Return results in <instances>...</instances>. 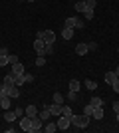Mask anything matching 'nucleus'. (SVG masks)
Returning a JSON list of instances; mask_svg holds the SVG:
<instances>
[{"label": "nucleus", "instance_id": "nucleus-1", "mask_svg": "<svg viewBox=\"0 0 119 133\" xmlns=\"http://www.w3.org/2000/svg\"><path fill=\"white\" fill-rule=\"evenodd\" d=\"M69 121H72V125L78 129H85L87 125H89V115H85V113H81V115H72L69 117Z\"/></svg>", "mask_w": 119, "mask_h": 133}, {"label": "nucleus", "instance_id": "nucleus-2", "mask_svg": "<svg viewBox=\"0 0 119 133\" xmlns=\"http://www.w3.org/2000/svg\"><path fill=\"white\" fill-rule=\"evenodd\" d=\"M36 38H42L46 44H52V46H54V42H56V34L52 32V30H42V32H38Z\"/></svg>", "mask_w": 119, "mask_h": 133}, {"label": "nucleus", "instance_id": "nucleus-3", "mask_svg": "<svg viewBox=\"0 0 119 133\" xmlns=\"http://www.w3.org/2000/svg\"><path fill=\"white\" fill-rule=\"evenodd\" d=\"M4 94L10 97V99H18L20 97V89H18L16 83H12V85H4Z\"/></svg>", "mask_w": 119, "mask_h": 133}, {"label": "nucleus", "instance_id": "nucleus-4", "mask_svg": "<svg viewBox=\"0 0 119 133\" xmlns=\"http://www.w3.org/2000/svg\"><path fill=\"white\" fill-rule=\"evenodd\" d=\"M20 129L26 133H32V117H28V115L20 117Z\"/></svg>", "mask_w": 119, "mask_h": 133}, {"label": "nucleus", "instance_id": "nucleus-5", "mask_svg": "<svg viewBox=\"0 0 119 133\" xmlns=\"http://www.w3.org/2000/svg\"><path fill=\"white\" fill-rule=\"evenodd\" d=\"M64 26H68V28H83V22H81V20H79L78 16H69V18H66V24H64Z\"/></svg>", "mask_w": 119, "mask_h": 133}, {"label": "nucleus", "instance_id": "nucleus-6", "mask_svg": "<svg viewBox=\"0 0 119 133\" xmlns=\"http://www.w3.org/2000/svg\"><path fill=\"white\" fill-rule=\"evenodd\" d=\"M46 46H48V44H46L42 38H36L34 40V50H36V54H38V56H46Z\"/></svg>", "mask_w": 119, "mask_h": 133}, {"label": "nucleus", "instance_id": "nucleus-7", "mask_svg": "<svg viewBox=\"0 0 119 133\" xmlns=\"http://www.w3.org/2000/svg\"><path fill=\"white\" fill-rule=\"evenodd\" d=\"M58 129H62V131H66V129H69V125H72V121H69V117H66V115H60L58 117Z\"/></svg>", "mask_w": 119, "mask_h": 133}, {"label": "nucleus", "instance_id": "nucleus-8", "mask_svg": "<svg viewBox=\"0 0 119 133\" xmlns=\"http://www.w3.org/2000/svg\"><path fill=\"white\" fill-rule=\"evenodd\" d=\"M42 129H44V121H42L38 115L32 117V133H38V131H42Z\"/></svg>", "mask_w": 119, "mask_h": 133}, {"label": "nucleus", "instance_id": "nucleus-9", "mask_svg": "<svg viewBox=\"0 0 119 133\" xmlns=\"http://www.w3.org/2000/svg\"><path fill=\"white\" fill-rule=\"evenodd\" d=\"M0 107L2 109H10V97L6 94H0Z\"/></svg>", "mask_w": 119, "mask_h": 133}, {"label": "nucleus", "instance_id": "nucleus-10", "mask_svg": "<svg viewBox=\"0 0 119 133\" xmlns=\"http://www.w3.org/2000/svg\"><path fill=\"white\" fill-rule=\"evenodd\" d=\"M48 109H50V113L52 115H62V105H60V103H52V105H48Z\"/></svg>", "mask_w": 119, "mask_h": 133}, {"label": "nucleus", "instance_id": "nucleus-11", "mask_svg": "<svg viewBox=\"0 0 119 133\" xmlns=\"http://www.w3.org/2000/svg\"><path fill=\"white\" fill-rule=\"evenodd\" d=\"M87 52H89V48H87V44H83V42L75 46V54H78V56H85Z\"/></svg>", "mask_w": 119, "mask_h": 133}, {"label": "nucleus", "instance_id": "nucleus-12", "mask_svg": "<svg viewBox=\"0 0 119 133\" xmlns=\"http://www.w3.org/2000/svg\"><path fill=\"white\" fill-rule=\"evenodd\" d=\"M74 28H68V26H64V30H62V38L64 40H72V36H74Z\"/></svg>", "mask_w": 119, "mask_h": 133}, {"label": "nucleus", "instance_id": "nucleus-13", "mask_svg": "<svg viewBox=\"0 0 119 133\" xmlns=\"http://www.w3.org/2000/svg\"><path fill=\"white\" fill-rule=\"evenodd\" d=\"M24 115H28V117H36V115H38V107H36V105H28L26 109H24Z\"/></svg>", "mask_w": 119, "mask_h": 133}, {"label": "nucleus", "instance_id": "nucleus-14", "mask_svg": "<svg viewBox=\"0 0 119 133\" xmlns=\"http://www.w3.org/2000/svg\"><path fill=\"white\" fill-rule=\"evenodd\" d=\"M2 83H4V85H12V83H16V76H14V74H6L4 79H2Z\"/></svg>", "mask_w": 119, "mask_h": 133}, {"label": "nucleus", "instance_id": "nucleus-15", "mask_svg": "<svg viewBox=\"0 0 119 133\" xmlns=\"http://www.w3.org/2000/svg\"><path fill=\"white\" fill-rule=\"evenodd\" d=\"M91 117H93V119H103V105H101V107H93Z\"/></svg>", "mask_w": 119, "mask_h": 133}, {"label": "nucleus", "instance_id": "nucleus-16", "mask_svg": "<svg viewBox=\"0 0 119 133\" xmlns=\"http://www.w3.org/2000/svg\"><path fill=\"white\" fill-rule=\"evenodd\" d=\"M4 119H6V121H10V123H14L18 119V117H16V111H8V109H6L4 111Z\"/></svg>", "mask_w": 119, "mask_h": 133}, {"label": "nucleus", "instance_id": "nucleus-17", "mask_svg": "<svg viewBox=\"0 0 119 133\" xmlns=\"http://www.w3.org/2000/svg\"><path fill=\"white\" fill-rule=\"evenodd\" d=\"M50 115H52V113H50V109H48V107H44L42 111H38V117L42 119V121H48V119H50Z\"/></svg>", "mask_w": 119, "mask_h": 133}, {"label": "nucleus", "instance_id": "nucleus-18", "mask_svg": "<svg viewBox=\"0 0 119 133\" xmlns=\"http://www.w3.org/2000/svg\"><path fill=\"white\" fill-rule=\"evenodd\" d=\"M12 74L14 76H20V74H24V66L18 62V64H12Z\"/></svg>", "mask_w": 119, "mask_h": 133}, {"label": "nucleus", "instance_id": "nucleus-19", "mask_svg": "<svg viewBox=\"0 0 119 133\" xmlns=\"http://www.w3.org/2000/svg\"><path fill=\"white\" fill-rule=\"evenodd\" d=\"M115 79H117V74H115V72H107V74H105V83H107V85H111Z\"/></svg>", "mask_w": 119, "mask_h": 133}, {"label": "nucleus", "instance_id": "nucleus-20", "mask_svg": "<svg viewBox=\"0 0 119 133\" xmlns=\"http://www.w3.org/2000/svg\"><path fill=\"white\" fill-rule=\"evenodd\" d=\"M69 89H72V91H75V94H78L79 89H81V83H79L78 79H72V82H69Z\"/></svg>", "mask_w": 119, "mask_h": 133}, {"label": "nucleus", "instance_id": "nucleus-21", "mask_svg": "<svg viewBox=\"0 0 119 133\" xmlns=\"http://www.w3.org/2000/svg\"><path fill=\"white\" fill-rule=\"evenodd\" d=\"M56 129H58V125H56V123H52L50 119H48V123H46L44 131H46V133H54V131H56Z\"/></svg>", "mask_w": 119, "mask_h": 133}, {"label": "nucleus", "instance_id": "nucleus-22", "mask_svg": "<svg viewBox=\"0 0 119 133\" xmlns=\"http://www.w3.org/2000/svg\"><path fill=\"white\" fill-rule=\"evenodd\" d=\"M85 10H87V6H85V2L78 0V2H75V12H81V14H83Z\"/></svg>", "mask_w": 119, "mask_h": 133}, {"label": "nucleus", "instance_id": "nucleus-23", "mask_svg": "<svg viewBox=\"0 0 119 133\" xmlns=\"http://www.w3.org/2000/svg\"><path fill=\"white\" fill-rule=\"evenodd\" d=\"M85 88L89 89V91H93V89H97V83L93 82V79H85V83H83Z\"/></svg>", "mask_w": 119, "mask_h": 133}, {"label": "nucleus", "instance_id": "nucleus-24", "mask_svg": "<svg viewBox=\"0 0 119 133\" xmlns=\"http://www.w3.org/2000/svg\"><path fill=\"white\" fill-rule=\"evenodd\" d=\"M62 115H66V117H72V115H74L72 107H69V105H62Z\"/></svg>", "mask_w": 119, "mask_h": 133}, {"label": "nucleus", "instance_id": "nucleus-25", "mask_svg": "<svg viewBox=\"0 0 119 133\" xmlns=\"http://www.w3.org/2000/svg\"><path fill=\"white\" fill-rule=\"evenodd\" d=\"M89 103H91L93 107H101V105H103V99H101V97H91Z\"/></svg>", "mask_w": 119, "mask_h": 133}, {"label": "nucleus", "instance_id": "nucleus-26", "mask_svg": "<svg viewBox=\"0 0 119 133\" xmlns=\"http://www.w3.org/2000/svg\"><path fill=\"white\" fill-rule=\"evenodd\" d=\"M54 103H60V105H64V95L58 91V94H54Z\"/></svg>", "mask_w": 119, "mask_h": 133}, {"label": "nucleus", "instance_id": "nucleus-27", "mask_svg": "<svg viewBox=\"0 0 119 133\" xmlns=\"http://www.w3.org/2000/svg\"><path fill=\"white\" fill-rule=\"evenodd\" d=\"M85 6H87V8H91V10H95L97 0H85Z\"/></svg>", "mask_w": 119, "mask_h": 133}, {"label": "nucleus", "instance_id": "nucleus-28", "mask_svg": "<svg viewBox=\"0 0 119 133\" xmlns=\"http://www.w3.org/2000/svg\"><path fill=\"white\" fill-rule=\"evenodd\" d=\"M2 66H8V54L0 56V68H2Z\"/></svg>", "mask_w": 119, "mask_h": 133}, {"label": "nucleus", "instance_id": "nucleus-29", "mask_svg": "<svg viewBox=\"0 0 119 133\" xmlns=\"http://www.w3.org/2000/svg\"><path fill=\"white\" fill-rule=\"evenodd\" d=\"M8 64H18V56L16 54H8Z\"/></svg>", "mask_w": 119, "mask_h": 133}, {"label": "nucleus", "instance_id": "nucleus-30", "mask_svg": "<svg viewBox=\"0 0 119 133\" xmlns=\"http://www.w3.org/2000/svg\"><path fill=\"white\" fill-rule=\"evenodd\" d=\"M91 111H93V105H91V103H87V105L83 107V113H85V115H89V117H91Z\"/></svg>", "mask_w": 119, "mask_h": 133}, {"label": "nucleus", "instance_id": "nucleus-31", "mask_svg": "<svg viewBox=\"0 0 119 133\" xmlns=\"http://www.w3.org/2000/svg\"><path fill=\"white\" fill-rule=\"evenodd\" d=\"M46 64V60H44V56H38V58H36V66L38 68H42Z\"/></svg>", "mask_w": 119, "mask_h": 133}, {"label": "nucleus", "instance_id": "nucleus-32", "mask_svg": "<svg viewBox=\"0 0 119 133\" xmlns=\"http://www.w3.org/2000/svg\"><path fill=\"white\" fill-rule=\"evenodd\" d=\"M83 16H85V18H87V20H91V18L95 16V14H93V10H91V8H87V10H85V12H83Z\"/></svg>", "mask_w": 119, "mask_h": 133}, {"label": "nucleus", "instance_id": "nucleus-33", "mask_svg": "<svg viewBox=\"0 0 119 133\" xmlns=\"http://www.w3.org/2000/svg\"><path fill=\"white\" fill-rule=\"evenodd\" d=\"M111 89H113L115 94H119V78H117V79H115V82H113V83H111Z\"/></svg>", "mask_w": 119, "mask_h": 133}, {"label": "nucleus", "instance_id": "nucleus-34", "mask_svg": "<svg viewBox=\"0 0 119 133\" xmlns=\"http://www.w3.org/2000/svg\"><path fill=\"white\" fill-rule=\"evenodd\" d=\"M75 97H78V94H75V91H72V89H69V94H68V99H69V101H75Z\"/></svg>", "mask_w": 119, "mask_h": 133}, {"label": "nucleus", "instance_id": "nucleus-35", "mask_svg": "<svg viewBox=\"0 0 119 133\" xmlns=\"http://www.w3.org/2000/svg\"><path fill=\"white\" fill-rule=\"evenodd\" d=\"M14 111H16V117H18V119H20V117L24 115V109H22V107H16Z\"/></svg>", "mask_w": 119, "mask_h": 133}, {"label": "nucleus", "instance_id": "nucleus-36", "mask_svg": "<svg viewBox=\"0 0 119 133\" xmlns=\"http://www.w3.org/2000/svg\"><path fill=\"white\" fill-rule=\"evenodd\" d=\"M87 48H89L91 52H93V50H97V42H89V44H87Z\"/></svg>", "mask_w": 119, "mask_h": 133}, {"label": "nucleus", "instance_id": "nucleus-37", "mask_svg": "<svg viewBox=\"0 0 119 133\" xmlns=\"http://www.w3.org/2000/svg\"><path fill=\"white\" fill-rule=\"evenodd\" d=\"M113 111H115V113L119 111V101H113Z\"/></svg>", "mask_w": 119, "mask_h": 133}, {"label": "nucleus", "instance_id": "nucleus-38", "mask_svg": "<svg viewBox=\"0 0 119 133\" xmlns=\"http://www.w3.org/2000/svg\"><path fill=\"white\" fill-rule=\"evenodd\" d=\"M0 94H4V83H0Z\"/></svg>", "mask_w": 119, "mask_h": 133}, {"label": "nucleus", "instance_id": "nucleus-39", "mask_svg": "<svg viewBox=\"0 0 119 133\" xmlns=\"http://www.w3.org/2000/svg\"><path fill=\"white\" fill-rule=\"evenodd\" d=\"M113 72H115V74H117V78H119V68H117V70H113Z\"/></svg>", "mask_w": 119, "mask_h": 133}, {"label": "nucleus", "instance_id": "nucleus-40", "mask_svg": "<svg viewBox=\"0 0 119 133\" xmlns=\"http://www.w3.org/2000/svg\"><path fill=\"white\" fill-rule=\"evenodd\" d=\"M115 117H117V121H119V111H117V113H115Z\"/></svg>", "mask_w": 119, "mask_h": 133}, {"label": "nucleus", "instance_id": "nucleus-41", "mask_svg": "<svg viewBox=\"0 0 119 133\" xmlns=\"http://www.w3.org/2000/svg\"><path fill=\"white\" fill-rule=\"evenodd\" d=\"M26 2H34V0H26Z\"/></svg>", "mask_w": 119, "mask_h": 133}, {"label": "nucleus", "instance_id": "nucleus-42", "mask_svg": "<svg viewBox=\"0 0 119 133\" xmlns=\"http://www.w3.org/2000/svg\"><path fill=\"white\" fill-rule=\"evenodd\" d=\"M0 56H2V48H0Z\"/></svg>", "mask_w": 119, "mask_h": 133}, {"label": "nucleus", "instance_id": "nucleus-43", "mask_svg": "<svg viewBox=\"0 0 119 133\" xmlns=\"http://www.w3.org/2000/svg\"><path fill=\"white\" fill-rule=\"evenodd\" d=\"M81 2H85V0H81Z\"/></svg>", "mask_w": 119, "mask_h": 133}, {"label": "nucleus", "instance_id": "nucleus-44", "mask_svg": "<svg viewBox=\"0 0 119 133\" xmlns=\"http://www.w3.org/2000/svg\"><path fill=\"white\" fill-rule=\"evenodd\" d=\"M117 131H119V127H117Z\"/></svg>", "mask_w": 119, "mask_h": 133}, {"label": "nucleus", "instance_id": "nucleus-45", "mask_svg": "<svg viewBox=\"0 0 119 133\" xmlns=\"http://www.w3.org/2000/svg\"><path fill=\"white\" fill-rule=\"evenodd\" d=\"M117 52H119V48H117Z\"/></svg>", "mask_w": 119, "mask_h": 133}]
</instances>
